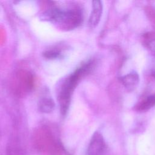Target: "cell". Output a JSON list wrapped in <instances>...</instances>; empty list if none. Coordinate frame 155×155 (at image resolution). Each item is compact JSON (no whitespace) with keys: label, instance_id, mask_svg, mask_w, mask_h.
I'll use <instances>...</instances> for the list:
<instances>
[{"label":"cell","instance_id":"8","mask_svg":"<svg viewBox=\"0 0 155 155\" xmlns=\"http://www.w3.org/2000/svg\"><path fill=\"white\" fill-rule=\"evenodd\" d=\"M61 53L57 50H51L46 51L44 53V56L45 58L48 59H55L60 56Z\"/></svg>","mask_w":155,"mask_h":155},{"label":"cell","instance_id":"4","mask_svg":"<svg viewBox=\"0 0 155 155\" xmlns=\"http://www.w3.org/2000/svg\"><path fill=\"white\" fill-rule=\"evenodd\" d=\"M102 8L101 1L97 0L92 2V11L88 21L89 25L91 27H94L98 24L102 16Z\"/></svg>","mask_w":155,"mask_h":155},{"label":"cell","instance_id":"1","mask_svg":"<svg viewBox=\"0 0 155 155\" xmlns=\"http://www.w3.org/2000/svg\"><path fill=\"white\" fill-rule=\"evenodd\" d=\"M41 18L58 25L61 28L70 30L76 28L82 23L83 15L79 8H54L42 13Z\"/></svg>","mask_w":155,"mask_h":155},{"label":"cell","instance_id":"5","mask_svg":"<svg viewBox=\"0 0 155 155\" xmlns=\"http://www.w3.org/2000/svg\"><path fill=\"white\" fill-rule=\"evenodd\" d=\"M121 82L125 87L129 91L133 90L137 86L139 77L137 72L131 71L121 78Z\"/></svg>","mask_w":155,"mask_h":155},{"label":"cell","instance_id":"9","mask_svg":"<svg viewBox=\"0 0 155 155\" xmlns=\"http://www.w3.org/2000/svg\"><path fill=\"white\" fill-rule=\"evenodd\" d=\"M149 47L150 48L153 50L154 51H155V39L151 40L150 42H149Z\"/></svg>","mask_w":155,"mask_h":155},{"label":"cell","instance_id":"7","mask_svg":"<svg viewBox=\"0 0 155 155\" xmlns=\"http://www.w3.org/2000/svg\"><path fill=\"white\" fill-rule=\"evenodd\" d=\"M155 105V95H151L142 101L139 105V109L142 111L147 110Z\"/></svg>","mask_w":155,"mask_h":155},{"label":"cell","instance_id":"3","mask_svg":"<svg viewBox=\"0 0 155 155\" xmlns=\"http://www.w3.org/2000/svg\"><path fill=\"white\" fill-rule=\"evenodd\" d=\"M107 146L102 135L96 131L92 136L88 148V155H107Z\"/></svg>","mask_w":155,"mask_h":155},{"label":"cell","instance_id":"2","mask_svg":"<svg viewBox=\"0 0 155 155\" xmlns=\"http://www.w3.org/2000/svg\"><path fill=\"white\" fill-rule=\"evenodd\" d=\"M91 67V62L82 65L62 82L58 94L60 110L62 114H66L70 105V98L79 76L87 72Z\"/></svg>","mask_w":155,"mask_h":155},{"label":"cell","instance_id":"6","mask_svg":"<svg viewBox=\"0 0 155 155\" xmlns=\"http://www.w3.org/2000/svg\"><path fill=\"white\" fill-rule=\"evenodd\" d=\"M39 108L42 112L50 113L54 108V101L47 96L42 97L39 102Z\"/></svg>","mask_w":155,"mask_h":155}]
</instances>
